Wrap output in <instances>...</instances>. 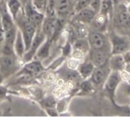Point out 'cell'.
Segmentation results:
<instances>
[{
	"instance_id": "7402d4cb",
	"label": "cell",
	"mask_w": 130,
	"mask_h": 117,
	"mask_svg": "<svg viewBox=\"0 0 130 117\" xmlns=\"http://www.w3.org/2000/svg\"><path fill=\"white\" fill-rule=\"evenodd\" d=\"M8 8L9 10L12 15L13 18L15 19L16 16L19 13V11L21 8V3L19 0H9L8 1Z\"/></svg>"
},
{
	"instance_id": "484cf974",
	"label": "cell",
	"mask_w": 130,
	"mask_h": 117,
	"mask_svg": "<svg viewBox=\"0 0 130 117\" xmlns=\"http://www.w3.org/2000/svg\"><path fill=\"white\" fill-rule=\"evenodd\" d=\"M32 3H33V7L38 12H41L44 11L45 9L47 8V0H32Z\"/></svg>"
},
{
	"instance_id": "8992f818",
	"label": "cell",
	"mask_w": 130,
	"mask_h": 117,
	"mask_svg": "<svg viewBox=\"0 0 130 117\" xmlns=\"http://www.w3.org/2000/svg\"><path fill=\"white\" fill-rule=\"evenodd\" d=\"M57 21V19L56 18L54 14L48 15V17L43 21L44 22L42 27V32L45 35L47 39L51 40L53 37L56 27Z\"/></svg>"
},
{
	"instance_id": "e575fe53",
	"label": "cell",
	"mask_w": 130,
	"mask_h": 117,
	"mask_svg": "<svg viewBox=\"0 0 130 117\" xmlns=\"http://www.w3.org/2000/svg\"><path fill=\"white\" fill-rule=\"evenodd\" d=\"M123 1H124V3H128L130 2V0H123Z\"/></svg>"
},
{
	"instance_id": "ac0fdd59",
	"label": "cell",
	"mask_w": 130,
	"mask_h": 117,
	"mask_svg": "<svg viewBox=\"0 0 130 117\" xmlns=\"http://www.w3.org/2000/svg\"><path fill=\"white\" fill-rule=\"evenodd\" d=\"M87 24L78 21H74V22L73 23V26L72 28L74 29V31H75L77 36L78 38H81V37H87L88 35V30L87 27L86 26Z\"/></svg>"
},
{
	"instance_id": "277c9868",
	"label": "cell",
	"mask_w": 130,
	"mask_h": 117,
	"mask_svg": "<svg viewBox=\"0 0 130 117\" xmlns=\"http://www.w3.org/2000/svg\"><path fill=\"white\" fill-rule=\"evenodd\" d=\"M110 71L111 70L109 69L108 63H106L103 66L95 67L91 76L90 77L91 80V83L93 85H100L103 84L108 75L109 74Z\"/></svg>"
},
{
	"instance_id": "9a60e30c",
	"label": "cell",
	"mask_w": 130,
	"mask_h": 117,
	"mask_svg": "<svg viewBox=\"0 0 130 117\" xmlns=\"http://www.w3.org/2000/svg\"><path fill=\"white\" fill-rule=\"evenodd\" d=\"M77 69H78V72L80 75L83 78H88L91 76L95 69V66L90 61H87V62H84L80 64Z\"/></svg>"
},
{
	"instance_id": "d590c367",
	"label": "cell",
	"mask_w": 130,
	"mask_h": 117,
	"mask_svg": "<svg viewBox=\"0 0 130 117\" xmlns=\"http://www.w3.org/2000/svg\"><path fill=\"white\" fill-rule=\"evenodd\" d=\"M0 81H2V76L0 75Z\"/></svg>"
},
{
	"instance_id": "e0dca14e",
	"label": "cell",
	"mask_w": 130,
	"mask_h": 117,
	"mask_svg": "<svg viewBox=\"0 0 130 117\" xmlns=\"http://www.w3.org/2000/svg\"><path fill=\"white\" fill-rule=\"evenodd\" d=\"M74 49L78 50V51L83 52L84 54L86 52H88L90 49V46L88 40L86 37L77 38L74 42Z\"/></svg>"
},
{
	"instance_id": "6da1fadb",
	"label": "cell",
	"mask_w": 130,
	"mask_h": 117,
	"mask_svg": "<svg viewBox=\"0 0 130 117\" xmlns=\"http://www.w3.org/2000/svg\"><path fill=\"white\" fill-rule=\"evenodd\" d=\"M110 54H122L130 49V40L128 37L121 35L115 31H112L109 34Z\"/></svg>"
},
{
	"instance_id": "52a82bcc",
	"label": "cell",
	"mask_w": 130,
	"mask_h": 117,
	"mask_svg": "<svg viewBox=\"0 0 130 117\" xmlns=\"http://www.w3.org/2000/svg\"><path fill=\"white\" fill-rule=\"evenodd\" d=\"M35 29H36V27L33 24H31L30 21H27L26 22L24 23L22 36H23L25 46V52L29 49L31 44L33 38L36 34Z\"/></svg>"
},
{
	"instance_id": "5b68a950",
	"label": "cell",
	"mask_w": 130,
	"mask_h": 117,
	"mask_svg": "<svg viewBox=\"0 0 130 117\" xmlns=\"http://www.w3.org/2000/svg\"><path fill=\"white\" fill-rule=\"evenodd\" d=\"M90 61L95 66V67H100L108 63L109 55L108 52L98 49H92L90 51Z\"/></svg>"
},
{
	"instance_id": "44dd1931",
	"label": "cell",
	"mask_w": 130,
	"mask_h": 117,
	"mask_svg": "<svg viewBox=\"0 0 130 117\" xmlns=\"http://www.w3.org/2000/svg\"><path fill=\"white\" fill-rule=\"evenodd\" d=\"M113 11V3L112 0H101V6L99 13L104 14L109 18Z\"/></svg>"
},
{
	"instance_id": "603a6c76",
	"label": "cell",
	"mask_w": 130,
	"mask_h": 117,
	"mask_svg": "<svg viewBox=\"0 0 130 117\" xmlns=\"http://www.w3.org/2000/svg\"><path fill=\"white\" fill-rule=\"evenodd\" d=\"M43 69V67L40 62L38 61H34L32 63H30L27 64L25 67V72H28L29 74H37L39 73Z\"/></svg>"
},
{
	"instance_id": "f1b7e54d",
	"label": "cell",
	"mask_w": 130,
	"mask_h": 117,
	"mask_svg": "<svg viewBox=\"0 0 130 117\" xmlns=\"http://www.w3.org/2000/svg\"><path fill=\"white\" fill-rule=\"evenodd\" d=\"M122 55L125 63L127 64V65H130V49H128L126 52H123Z\"/></svg>"
},
{
	"instance_id": "8fae6325",
	"label": "cell",
	"mask_w": 130,
	"mask_h": 117,
	"mask_svg": "<svg viewBox=\"0 0 130 117\" xmlns=\"http://www.w3.org/2000/svg\"><path fill=\"white\" fill-rule=\"evenodd\" d=\"M108 66L111 71L121 72L125 69V63L122 54H112L109 58Z\"/></svg>"
},
{
	"instance_id": "f546056e",
	"label": "cell",
	"mask_w": 130,
	"mask_h": 117,
	"mask_svg": "<svg viewBox=\"0 0 130 117\" xmlns=\"http://www.w3.org/2000/svg\"><path fill=\"white\" fill-rule=\"evenodd\" d=\"M78 61H77V60L76 58V60H71L70 62H69V66H70V68H71V69H75V68H77V67H78V63H77Z\"/></svg>"
},
{
	"instance_id": "ffe728a7",
	"label": "cell",
	"mask_w": 130,
	"mask_h": 117,
	"mask_svg": "<svg viewBox=\"0 0 130 117\" xmlns=\"http://www.w3.org/2000/svg\"><path fill=\"white\" fill-rule=\"evenodd\" d=\"M50 46H51V41L49 39H47L46 41L41 44L38 50L36 51L35 54L38 58H44L48 56L49 55V50H50Z\"/></svg>"
},
{
	"instance_id": "ba28073f",
	"label": "cell",
	"mask_w": 130,
	"mask_h": 117,
	"mask_svg": "<svg viewBox=\"0 0 130 117\" xmlns=\"http://www.w3.org/2000/svg\"><path fill=\"white\" fill-rule=\"evenodd\" d=\"M45 35L43 34V32H40L38 34H35L33 40L31 42V44L29 47V49L26 51V53L25 55V58H26V60H30L31 58L33 57V55L35 54L36 51L41 46V44L44 42Z\"/></svg>"
},
{
	"instance_id": "4dcf8cb0",
	"label": "cell",
	"mask_w": 130,
	"mask_h": 117,
	"mask_svg": "<svg viewBox=\"0 0 130 117\" xmlns=\"http://www.w3.org/2000/svg\"><path fill=\"white\" fill-rule=\"evenodd\" d=\"M5 40V31L3 28L0 27V42H3Z\"/></svg>"
},
{
	"instance_id": "cb8c5ba5",
	"label": "cell",
	"mask_w": 130,
	"mask_h": 117,
	"mask_svg": "<svg viewBox=\"0 0 130 117\" xmlns=\"http://www.w3.org/2000/svg\"><path fill=\"white\" fill-rule=\"evenodd\" d=\"M16 32L17 30L15 28V27H12L10 29L5 31V43H7L10 46H14V42L16 37Z\"/></svg>"
},
{
	"instance_id": "5bb4252c",
	"label": "cell",
	"mask_w": 130,
	"mask_h": 117,
	"mask_svg": "<svg viewBox=\"0 0 130 117\" xmlns=\"http://www.w3.org/2000/svg\"><path fill=\"white\" fill-rule=\"evenodd\" d=\"M13 49H15V52L18 56L22 57L24 55V53L25 52V46L22 33L19 31H17L16 32V37L14 42Z\"/></svg>"
},
{
	"instance_id": "3957f363",
	"label": "cell",
	"mask_w": 130,
	"mask_h": 117,
	"mask_svg": "<svg viewBox=\"0 0 130 117\" xmlns=\"http://www.w3.org/2000/svg\"><path fill=\"white\" fill-rule=\"evenodd\" d=\"M122 82L120 72L110 71L106 81L103 83V90L109 99L114 103V97L116 89Z\"/></svg>"
},
{
	"instance_id": "1f68e13d",
	"label": "cell",
	"mask_w": 130,
	"mask_h": 117,
	"mask_svg": "<svg viewBox=\"0 0 130 117\" xmlns=\"http://www.w3.org/2000/svg\"><path fill=\"white\" fill-rule=\"evenodd\" d=\"M125 9H126V11L130 14V2H129V3H126Z\"/></svg>"
},
{
	"instance_id": "d6986e66",
	"label": "cell",
	"mask_w": 130,
	"mask_h": 117,
	"mask_svg": "<svg viewBox=\"0 0 130 117\" xmlns=\"http://www.w3.org/2000/svg\"><path fill=\"white\" fill-rule=\"evenodd\" d=\"M1 25L3 28L4 31H6L7 30L10 29L12 27H13V22L12 19L6 9H4L2 12L1 15Z\"/></svg>"
},
{
	"instance_id": "d6a6232c",
	"label": "cell",
	"mask_w": 130,
	"mask_h": 117,
	"mask_svg": "<svg viewBox=\"0 0 130 117\" xmlns=\"http://www.w3.org/2000/svg\"><path fill=\"white\" fill-rule=\"evenodd\" d=\"M124 69L130 74V65L125 64V69Z\"/></svg>"
},
{
	"instance_id": "4316f807",
	"label": "cell",
	"mask_w": 130,
	"mask_h": 117,
	"mask_svg": "<svg viewBox=\"0 0 130 117\" xmlns=\"http://www.w3.org/2000/svg\"><path fill=\"white\" fill-rule=\"evenodd\" d=\"M101 6V0H90L89 7H90L96 14L100 12Z\"/></svg>"
},
{
	"instance_id": "30bf717a",
	"label": "cell",
	"mask_w": 130,
	"mask_h": 117,
	"mask_svg": "<svg viewBox=\"0 0 130 117\" xmlns=\"http://www.w3.org/2000/svg\"><path fill=\"white\" fill-rule=\"evenodd\" d=\"M96 13L89 6L77 12L75 15V20L80 21L85 24H90Z\"/></svg>"
},
{
	"instance_id": "7a4b0ae2",
	"label": "cell",
	"mask_w": 130,
	"mask_h": 117,
	"mask_svg": "<svg viewBox=\"0 0 130 117\" xmlns=\"http://www.w3.org/2000/svg\"><path fill=\"white\" fill-rule=\"evenodd\" d=\"M87 40L92 49L103 50L108 52L110 49V43L109 38L106 37L104 32L92 31L88 34ZM110 51V50H109Z\"/></svg>"
},
{
	"instance_id": "9c48e42d",
	"label": "cell",
	"mask_w": 130,
	"mask_h": 117,
	"mask_svg": "<svg viewBox=\"0 0 130 117\" xmlns=\"http://www.w3.org/2000/svg\"><path fill=\"white\" fill-rule=\"evenodd\" d=\"M109 17L102 13H97L91 22V27L94 31L105 32L109 22Z\"/></svg>"
},
{
	"instance_id": "2e32d148",
	"label": "cell",
	"mask_w": 130,
	"mask_h": 117,
	"mask_svg": "<svg viewBox=\"0 0 130 117\" xmlns=\"http://www.w3.org/2000/svg\"><path fill=\"white\" fill-rule=\"evenodd\" d=\"M70 1L69 0H56L54 6V12L58 15H66L69 12Z\"/></svg>"
},
{
	"instance_id": "4fadbf2b",
	"label": "cell",
	"mask_w": 130,
	"mask_h": 117,
	"mask_svg": "<svg viewBox=\"0 0 130 117\" xmlns=\"http://www.w3.org/2000/svg\"><path fill=\"white\" fill-rule=\"evenodd\" d=\"M116 21L119 26L124 27H130V14L126 11L125 6L119 7Z\"/></svg>"
},
{
	"instance_id": "d4e9b609",
	"label": "cell",
	"mask_w": 130,
	"mask_h": 117,
	"mask_svg": "<svg viewBox=\"0 0 130 117\" xmlns=\"http://www.w3.org/2000/svg\"><path fill=\"white\" fill-rule=\"evenodd\" d=\"M15 64V58L10 55H4L3 60H2V65L3 67L6 69V70H10L12 69Z\"/></svg>"
},
{
	"instance_id": "83f0119b",
	"label": "cell",
	"mask_w": 130,
	"mask_h": 117,
	"mask_svg": "<svg viewBox=\"0 0 130 117\" xmlns=\"http://www.w3.org/2000/svg\"><path fill=\"white\" fill-rule=\"evenodd\" d=\"M120 76L122 81H125L127 84H130V74L125 69L120 72Z\"/></svg>"
},
{
	"instance_id": "8d00e7d4",
	"label": "cell",
	"mask_w": 130,
	"mask_h": 117,
	"mask_svg": "<svg viewBox=\"0 0 130 117\" xmlns=\"http://www.w3.org/2000/svg\"><path fill=\"white\" fill-rule=\"evenodd\" d=\"M77 1H78V0H77Z\"/></svg>"
},
{
	"instance_id": "7c38bea8",
	"label": "cell",
	"mask_w": 130,
	"mask_h": 117,
	"mask_svg": "<svg viewBox=\"0 0 130 117\" xmlns=\"http://www.w3.org/2000/svg\"><path fill=\"white\" fill-rule=\"evenodd\" d=\"M28 21L33 24L35 27L40 25L44 21V15L36 10L35 8H32L31 5H28L26 9Z\"/></svg>"
},
{
	"instance_id": "836d02e7",
	"label": "cell",
	"mask_w": 130,
	"mask_h": 117,
	"mask_svg": "<svg viewBox=\"0 0 130 117\" xmlns=\"http://www.w3.org/2000/svg\"><path fill=\"white\" fill-rule=\"evenodd\" d=\"M126 94H128V95H130V84H128V87H127V89H126Z\"/></svg>"
}]
</instances>
